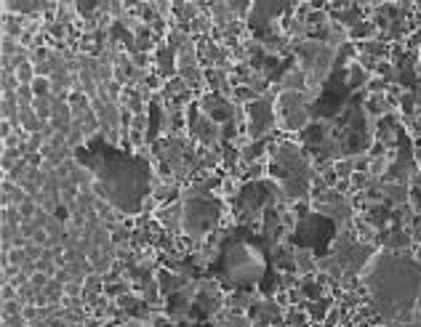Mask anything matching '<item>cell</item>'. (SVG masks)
<instances>
[{"label": "cell", "instance_id": "1", "mask_svg": "<svg viewBox=\"0 0 421 327\" xmlns=\"http://www.w3.org/2000/svg\"><path fill=\"white\" fill-rule=\"evenodd\" d=\"M80 168L94 176V197L104 200L118 213L136 216L152 200V165L142 154L107 144L101 136L72 149Z\"/></svg>", "mask_w": 421, "mask_h": 327}, {"label": "cell", "instance_id": "2", "mask_svg": "<svg viewBox=\"0 0 421 327\" xmlns=\"http://www.w3.org/2000/svg\"><path fill=\"white\" fill-rule=\"evenodd\" d=\"M363 282L384 319H405L421 298V263L405 253H378L368 263Z\"/></svg>", "mask_w": 421, "mask_h": 327}, {"label": "cell", "instance_id": "3", "mask_svg": "<svg viewBox=\"0 0 421 327\" xmlns=\"http://www.w3.org/2000/svg\"><path fill=\"white\" fill-rule=\"evenodd\" d=\"M266 274H269V261L254 240H248L243 234H232L222 242L219 261H216V277L222 285L248 290L254 285L264 282Z\"/></svg>", "mask_w": 421, "mask_h": 327}, {"label": "cell", "instance_id": "4", "mask_svg": "<svg viewBox=\"0 0 421 327\" xmlns=\"http://www.w3.org/2000/svg\"><path fill=\"white\" fill-rule=\"evenodd\" d=\"M269 171L283 184L291 200H296L310 189L312 171L296 144H277L269 154Z\"/></svg>", "mask_w": 421, "mask_h": 327}, {"label": "cell", "instance_id": "5", "mask_svg": "<svg viewBox=\"0 0 421 327\" xmlns=\"http://www.w3.org/2000/svg\"><path fill=\"white\" fill-rule=\"evenodd\" d=\"M181 229L187 231L189 237H203L208 234L219 218H222V200L219 197L208 195L203 189H192L187 195L181 197Z\"/></svg>", "mask_w": 421, "mask_h": 327}, {"label": "cell", "instance_id": "6", "mask_svg": "<svg viewBox=\"0 0 421 327\" xmlns=\"http://www.w3.org/2000/svg\"><path fill=\"white\" fill-rule=\"evenodd\" d=\"M333 231H336V224L331 218L320 216V213H307L296 224V229L288 237V242H293L301 251H312L315 256H322L325 248H328V242H331Z\"/></svg>", "mask_w": 421, "mask_h": 327}, {"label": "cell", "instance_id": "7", "mask_svg": "<svg viewBox=\"0 0 421 327\" xmlns=\"http://www.w3.org/2000/svg\"><path fill=\"white\" fill-rule=\"evenodd\" d=\"M277 200V184L272 181H251L237 192V213L243 221H251L256 216H264L272 210Z\"/></svg>", "mask_w": 421, "mask_h": 327}, {"label": "cell", "instance_id": "8", "mask_svg": "<svg viewBox=\"0 0 421 327\" xmlns=\"http://www.w3.org/2000/svg\"><path fill=\"white\" fill-rule=\"evenodd\" d=\"M245 125H248V142H262L275 125V109L269 101L256 98L245 104Z\"/></svg>", "mask_w": 421, "mask_h": 327}, {"label": "cell", "instance_id": "9", "mask_svg": "<svg viewBox=\"0 0 421 327\" xmlns=\"http://www.w3.org/2000/svg\"><path fill=\"white\" fill-rule=\"evenodd\" d=\"M187 122H189V136L200 142L203 147H208V144L216 142V136H219V128H216V122L211 120L208 115L200 109V104H187Z\"/></svg>", "mask_w": 421, "mask_h": 327}, {"label": "cell", "instance_id": "10", "mask_svg": "<svg viewBox=\"0 0 421 327\" xmlns=\"http://www.w3.org/2000/svg\"><path fill=\"white\" fill-rule=\"evenodd\" d=\"M192 309H195V314L198 316H216L219 311L224 309V298H222V290H219V285L216 282H203L195 290V301H192Z\"/></svg>", "mask_w": 421, "mask_h": 327}, {"label": "cell", "instance_id": "11", "mask_svg": "<svg viewBox=\"0 0 421 327\" xmlns=\"http://www.w3.org/2000/svg\"><path fill=\"white\" fill-rule=\"evenodd\" d=\"M200 109H203L216 125H224V122H230V117H232V104H230L219 91H211V93H206V96L200 98Z\"/></svg>", "mask_w": 421, "mask_h": 327}, {"label": "cell", "instance_id": "12", "mask_svg": "<svg viewBox=\"0 0 421 327\" xmlns=\"http://www.w3.org/2000/svg\"><path fill=\"white\" fill-rule=\"evenodd\" d=\"M48 282H51V277H48V274H43V272H35L33 277H30V285H33L38 293H40V290H45V285H48Z\"/></svg>", "mask_w": 421, "mask_h": 327}, {"label": "cell", "instance_id": "13", "mask_svg": "<svg viewBox=\"0 0 421 327\" xmlns=\"http://www.w3.org/2000/svg\"><path fill=\"white\" fill-rule=\"evenodd\" d=\"M112 242H115V245H118V242H128V231L125 229L115 231V234H112Z\"/></svg>", "mask_w": 421, "mask_h": 327}, {"label": "cell", "instance_id": "14", "mask_svg": "<svg viewBox=\"0 0 421 327\" xmlns=\"http://www.w3.org/2000/svg\"><path fill=\"white\" fill-rule=\"evenodd\" d=\"M336 171H339V176L349 173V160H342V163H336Z\"/></svg>", "mask_w": 421, "mask_h": 327}, {"label": "cell", "instance_id": "15", "mask_svg": "<svg viewBox=\"0 0 421 327\" xmlns=\"http://www.w3.org/2000/svg\"><path fill=\"white\" fill-rule=\"evenodd\" d=\"M86 327H112V325H101V322H89Z\"/></svg>", "mask_w": 421, "mask_h": 327}]
</instances>
